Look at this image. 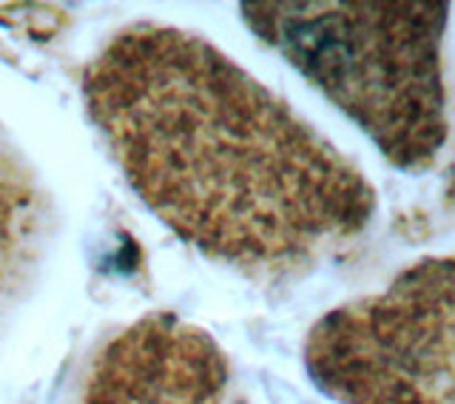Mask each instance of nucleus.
Returning <instances> with one entry per match:
<instances>
[{
  "label": "nucleus",
  "mask_w": 455,
  "mask_h": 404,
  "mask_svg": "<svg viewBox=\"0 0 455 404\" xmlns=\"http://www.w3.org/2000/svg\"><path fill=\"white\" fill-rule=\"evenodd\" d=\"M83 97L137 197L220 263L302 265L376 211L345 154L199 35L123 28L85 66Z\"/></svg>",
  "instance_id": "nucleus-1"
},
{
  "label": "nucleus",
  "mask_w": 455,
  "mask_h": 404,
  "mask_svg": "<svg viewBox=\"0 0 455 404\" xmlns=\"http://www.w3.org/2000/svg\"><path fill=\"white\" fill-rule=\"evenodd\" d=\"M253 35L345 111L402 171L447 146L444 35L450 4L284 0L245 4Z\"/></svg>",
  "instance_id": "nucleus-2"
},
{
  "label": "nucleus",
  "mask_w": 455,
  "mask_h": 404,
  "mask_svg": "<svg viewBox=\"0 0 455 404\" xmlns=\"http://www.w3.org/2000/svg\"><path fill=\"white\" fill-rule=\"evenodd\" d=\"M452 259L427 256L331 311L305 342L310 379L339 404H452Z\"/></svg>",
  "instance_id": "nucleus-3"
},
{
  "label": "nucleus",
  "mask_w": 455,
  "mask_h": 404,
  "mask_svg": "<svg viewBox=\"0 0 455 404\" xmlns=\"http://www.w3.org/2000/svg\"><path fill=\"white\" fill-rule=\"evenodd\" d=\"M228 362L203 327L151 313L111 336L77 404H225Z\"/></svg>",
  "instance_id": "nucleus-4"
},
{
  "label": "nucleus",
  "mask_w": 455,
  "mask_h": 404,
  "mask_svg": "<svg viewBox=\"0 0 455 404\" xmlns=\"http://www.w3.org/2000/svg\"><path fill=\"white\" fill-rule=\"evenodd\" d=\"M46 234V202L9 142L0 137V316L37 268Z\"/></svg>",
  "instance_id": "nucleus-5"
}]
</instances>
